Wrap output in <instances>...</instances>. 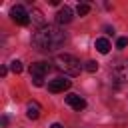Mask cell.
<instances>
[{"label":"cell","instance_id":"7a4b0ae2","mask_svg":"<svg viewBox=\"0 0 128 128\" xmlns=\"http://www.w3.org/2000/svg\"><path fill=\"white\" fill-rule=\"evenodd\" d=\"M52 64H54L56 70H60V72H64V74H68V76H78L80 70H82V64H80L72 54H58Z\"/></svg>","mask_w":128,"mask_h":128},{"label":"cell","instance_id":"5bb4252c","mask_svg":"<svg viewBox=\"0 0 128 128\" xmlns=\"http://www.w3.org/2000/svg\"><path fill=\"white\" fill-rule=\"evenodd\" d=\"M84 68H86L88 72H96V70H98V62L90 60V62H86V64H84Z\"/></svg>","mask_w":128,"mask_h":128},{"label":"cell","instance_id":"52a82bcc","mask_svg":"<svg viewBox=\"0 0 128 128\" xmlns=\"http://www.w3.org/2000/svg\"><path fill=\"white\" fill-rule=\"evenodd\" d=\"M66 104H68L70 108L78 110V112L86 108V100H84L82 96H78V94H68V96H66Z\"/></svg>","mask_w":128,"mask_h":128},{"label":"cell","instance_id":"ba28073f","mask_svg":"<svg viewBox=\"0 0 128 128\" xmlns=\"http://www.w3.org/2000/svg\"><path fill=\"white\" fill-rule=\"evenodd\" d=\"M56 22H58V24H68V22H72V8H70V6H62V8L58 10V14H56Z\"/></svg>","mask_w":128,"mask_h":128},{"label":"cell","instance_id":"8992f818","mask_svg":"<svg viewBox=\"0 0 128 128\" xmlns=\"http://www.w3.org/2000/svg\"><path fill=\"white\" fill-rule=\"evenodd\" d=\"M112 76H114V80H118L120 84L128 82V62H122V64L114 66V70H112Z\"/></svg>","mask_w":128,"mask_h":128},{"label":"cell","instance_id":"9c48e42d","mask_svg":"<svg viewBox=\"0 0 128 128\" xmlns=\"http://www.w3.org/2000/svg\"><path fill=\"white\" fill-rule=\"evenodd\" d=\"M30 20H32L34 26H38V30L46 26V24H44V16H42V12H40L38 8H32V12H30Z\"/></svg>","mask_w":128,"mask_h":128},{"label":"cell","instance_id":"3957f363","mask_svg":"<svg viewBox=\"0 0 128 128\" xmlns=\"http://www.w3.org/2000/svg\"><path fill=\"white\" fill-rule=\"evenodd\" d=\"M10 16H12V20H14L16 24H20V26L30 24V12H26L22 6H14V8L10 10Z\"/></svg>","mask_w":128,"mask_h":128},{"label":"cell","instance_id":"30bf717a","mask_svg":"<svg viewBox=\"0 0 128 128\" xmlns=\"http://www.w3.org/2000/svg\"><path fill=\"white\" fill-rule=\"evenodd\" d=\"M94 46H96V50H98L100 54H108V52H110V48H112V46H110V42H108L106 38H98Z\"/></svg>","mask_w":128,"mask_h":128},{"label":"cell","instance_id":"277c9868","mask_svg":"<svg viewBox=\"0 0 128 128\" xmlns=\"http://www.w3.org/2000/svg\"><path fill=\"white\" fill-rule=\"evenodd\" d=\"M50 64L48 62H34V64H30V76L32 78H44L48 72H50Z\"/></svg>","mask_w":128,"mask_h":128},{"label":"cell","instance_id":"ac0fdd59","mask_svg":"<svg viewBox=\"0 0 128 128\" xmlns=\"http://www.w3.org/2000/svg\"><path fill=\"white\" fill-rule=\"evenodd\" d=\"M50 128H64V126H62V124H58V122H54V124H52Z\"/></svg>","mask_w":128,"mask_h":128},{"label":"cell","instance_id":"e0dca14e","mask_svg":"<svg viewBox=\"0 0 128 128\" xmlns=\"http://www.w3.org/2000/svg\"><path fill=\"white\" fill-rule=\"evenodd\" d=\"M6 72H8V68H6V66H2V68H0V74H2V76H6Z\"/></svg>","mask_w":128,"mask_h":128},{"label":"cell","instance_id":"5b68a950","mask_svg":"<svg viewBox=\"0 0 128 128\" xmlns=\"http://www.w3.org/2000/svg\"><path fill=\"white\" fill-rule=\"evenodd\" d=\"M70 86H72V82L66 80V78H54V80L48 82V90H50V92H64V90H68Z\"/></svg>","mask_w":128,"mask_h":128},{"label":"cell","instance_id":"9a60e30c","mask_svg":"<svg viewBox=\"0 0 128 128\" xmlns=\"http://www.w3.org/2000/svg\"><path fill=\"white\" fill-rule=\"evenodd\" d=\"M126 46H128V38H124V36H122V38H118V40H116V48H126Z\"/></svg>","mask_w":128,"mask_h":128},{"label":"cell","instance_id":"4fadbf2b","mask_svg":"<svg viewBox=\"0 0 128 128\" xmlns=\"http://www.w3.org/2000/svg\"><path fill=\"white\" fill-rule=\"evenodd\" d=\"M76 12H78V16H86V14L90 12V6H88V4H78V6H76Z\"/></svg>","mask_w":128,"mask_h":128},{"label":"cell","instance_id":"2e32d148","mask_svg":"<svg viewBox=\"0 0 128 128\" xmlns=\"http://www.w3.org/2000/svg\"><path fill=\"white\" fill-rule=\"evenodd\" d=\"M32 82H34V86H42L44 84V78H32Z\"/></svg>","mask_w":128,"mask_h":128},{"label":"cell","instance_id":"8fae6325","mask_svg":"<svg viewBox=\"0 0 128 128\" xmlns=\"http://www.w3.org/2000/svg\"><path fill=\"white\" fill-rule=\"evenodd\" d=\"M26 116H28L30 120H36V118L40 116V104H38V102H30V104H28V112H26Z\"/></svg>","mask_w":128,"mask_h":128},{"label":"cell","instance_id":"7c38bea8","mask_svg":"<svg viewBox=\"0 0 128 128\" xmlns=\"http://www.w3.org/2000/svg\"><path fill=\"white\" fill-rule=\"evenodd\" d=\"M10 70L14 72V74H20L24 68H22V62L20 60H14V62H10Z\"/></svg>","mask_w":128,"mask_h":128},{"label":"cell","instance_id":"6da1fadb","mask_svg":"<svg viewBox=\"0 0 128 128\" xmlns=\"http://www.w3.org/2000/svg\"><path fill=\"white\" fill-rule=\"evenodd\" d=\"M64 40H66V34L58 26L48 24V26H44V28L34 32L32 46L36 50H40V52H54V50H58L64 44Z\"/></svg>","mask_w":128,"mask_h":128}]
</instances>
